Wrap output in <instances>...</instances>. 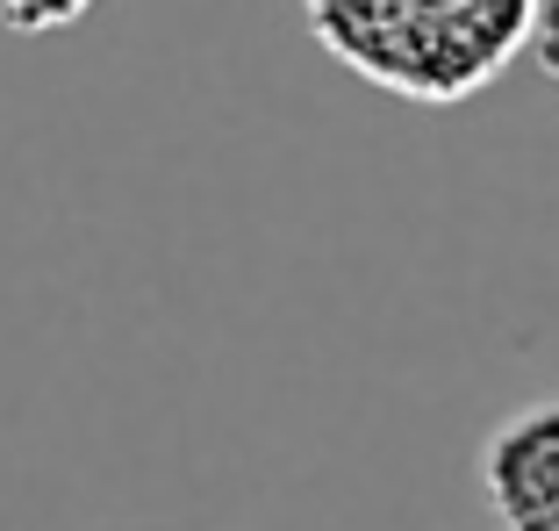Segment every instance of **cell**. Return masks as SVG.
<instances>
[{"label":"cell","instance_id":"1","mask_svg":"<svg viewBox=\"0 0 559 531\" xmlns=\"http://www.w3.org/2000/svg\"><path fill=\"white\" fill-rule=\"evenodd\" d=\"M538 0H301L309 36L366 86L460 108L524 58Z\"/></svg>","mask_w":559,"mask_h":531},{"label":"cell","instance_id":"2","mask_svg":"<svg viewBox=\"0 0 559 531\" xmlns=\"http://www.w3.org/2000/svg\"><path fill=\"white\" fill-rule=\"evenodd\" d=\"M474 474L502 531H559V396L502 416L480 438Z\"/></svg>","mask_w":559,"mask_h":531},{"label":"cell","instance_id":"3","mask_svg":"<svg viewBox=\"0 0 559 531\" xmlns=\"http://www.w3.org/2000/svg\"><path fill=\"white\" fill-rule=\"evenodd\" d=\"M94 0H0V22L15 36H50V30H72Z\"/></svg>","mask_w":559,"mask_h":531},{"label":"cell","instance_id":"4","mask_svg":"<svg viewBox=\"0 0 559 531\" xmlns=\"http://www.w3.org/2000/svg\"><path fill=\"white\" fill-rule=\"evenodd\" d=\"M531 58L545 66V80L559 86V0H538V15H531Z\"/></svg>","mask_w":559,"mask_h":531}]
</instances>
